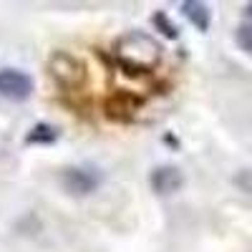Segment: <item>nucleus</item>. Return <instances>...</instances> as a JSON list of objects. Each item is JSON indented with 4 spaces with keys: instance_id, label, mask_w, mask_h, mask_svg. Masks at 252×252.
<instances>
[{
    "instance_id": "7ed1b4c3",
    "label": "nucleus",
    "mask_w": 252,
    "mask_h": 252,
    "mask_svg": "<svg viewBox=\"0 0 252 252\" xmlns=\"http://www.w3.org/2000/svg\"><path fill=\"white\" fill-rule=\"evenodd\" d=\"M35 83L31 73L20 68H0V96L8 101H28L33 96Z\"/></svg>"
},
{
    "instance_id": "423d86ee",
    "label": "nucleus",
    "mask_w": 252,
    "mask_h": 252,
    "mask_svg": "<svg viewBox=\"0 0 252 252\" xmlns=\"http://www.w3.org/2000/svg\"><path fill=\"white\" fill-rule=\"evenodd\" d=\"M182 13H184V18H187L197 31H202V33L209 31L212 13H209V8H207L204 3H197V0H184V3H182Z\"/></svg>"
},
{
    "instance_id": "6e6552de",
    "label": "nucleus",
    "mask_w": 252,
    "mask_h": 252,
    "mask_svg": "<svg viewBox=\"0 0 252 252\" xmlns=\"http://www.w3.org/2000/svg\"><path fill=\"white\" fill-rule=\"evenodd\" d=\"M235 40H237V46H240V51H245L247 56H252V20H247V23L237 26Z\"/></svg>"
},
{
    "instance_id": "39448f33",
    "label": "nucleus",
    "mask_w": 252,
    "mask_h": 252,
    "mask_svg": "<svg viewBox=\"0 0 252 252\" xmlns=\"http://www.w3.org/2000/svg\"><path fill=\"white\" fill-rule=\"evenodd\" d=\"M149 184H152V189L157 194L169 197V194H174V192L182 189L184 174L177 169V166H172V164H161V166H157V169L149 174Z\"/></svg>"
},
{
    "instance_id": "9d476101",
    "label": "nucleus",
    "mask_w": 252,
    "mask_h": 252,
    "mask_svg": "<svg viewBox=\"0 0 252 252\" xmlns=\"http://www.w3.org/2000/svg\"><path fill=\"white\" fill-rule=\"evenodd\" d=\"M245 13H247V15H250V18H252V3H250V5H247V8H245Z\"/></svg>"
},
{
    "instance_id": "f03ea898",
    "label": "nucleus",
    "mask_w": 252,
    "mask_h": 252,
    "mask_svg": "<svg viewBox=\"0 0 252 252\" xmlns=\"http://www.w3.org/2000/svg\"><path fill=\"white\" fill-rule=\"evenodd\" d=\"M48 73L63 91H81L86 86V66L66 51H56L48 61Z\"/></svg>"
},
{
    "instance_id": "1a4fd4ad",
    "label": "nucleus",
    "mask_w": 252,
    "mask_h": 252,
    "mask_svg": "<svg viewBox=\"0 0 252 252\" xmlns=\"http://www.w3.org/2000/svg\"><path fill=\"white\" fill-rule=\"evenodd\" d=\"M152 23H154L157 28H161V33H164L166 38H179V28L172 23L169 18H166V13H157V15H152Z\"/></svg>"
},
{
    "instance_id": "20e7f679",
    "label": "nucleus",
    "mask_w": 252,
    "mask_h": 252,
    "mask_svg": "<svg viewBox=\"0 0 252 252\" xmlns=\"http://www.w3.org/2000/svg\"><path fill=\"white\" fill-rule=\"evenodd\" d=\"M61 184L68 194L86 197V194L96 192L98 174H94V169H83V166H68V169L61 172Z\"/></svg>"
},
{
    "instance_id": "0eeeda50",
    "label": "nucleus",
    "mask_w": 252,
    "mask_h": 252,
    "mask_svg": "<svg viewBox=\"0 0 252 252\" xmlns=\"http://www.w3.org/2000/svg\"><path fill=\"white\" fill-rule=\"evenodd\" d=\"M53 141H58V129L53 124H46V121L35 124L26 134V144H53Z\"/></svg>"
},
{
    "instance_id": "f257e3e1",
    "label": "nucleus",
    "mask_w": 252,
    "mask_h": 252,
    "mask_svg": "<svg viewBox=\"0 0 252 252\" xmlns=\"http://www.w3.org/2000/svg\"><path fill=\"white\" fill-rule=\"evenodd\" d=\"M114 61L119 68H124L131 76H146L159 68L164 58V48L157 38H152L144 31H129L114 40Z\"/></svg>"
}]
</instances>
